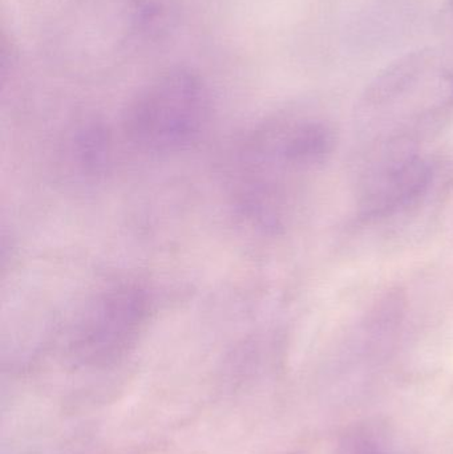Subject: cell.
<instances>
[{
  "mask_svg": "<svg viewBox=\"0 0 453 454\" xmlns=\"http://www.w3.org/2000/svg\"><path fill=\"white\" fill-rule=\"evenodd\" d=\"M453 109V60L446 53H409L380 72L367 87L361 116L367 124L414 129L433 124Z\"/></svg>",
  "mask_w": 453,
  "mask_h": 454,
  "instance_id": "obj_1",
  "label": "cell"
},
{
  "mask_svg": "<svg viewBox=\"0 0 453 454\" xmlns=\"http://www.w3.org/2000/svg\"><path fill=\"white\" fill-rule=\"evenodd\" d=\"M210 106L209 90L199 74L170 69L149 82L130 103L125 130L144 151H183L204 132Z\"/></svg>",
  "mask_w": 453,
  "mask_h": 454,
  "instance_id": "obj_2",
  "label": "cell"
},
{
  "mask_svg": "<svg viewBox=\"0 0 453 454\" xmlns=\"http://www.w3.org/2000/svg\"><path fill=\"white\" fill-rule=\"evenodd\" d=\"M148 294L119 285L93 301L74 336L77 356L88 363L113 362L137 340L149 317Z\"/></svg>",
  "mask_w": 453,
  "mask_h": 454,
  "instance_id": "obj_3",
  "label": "cell"
},
{
  "mask_svg": "<svg viewBox=\"0 0 453 454\" xmlns=\"http://www.w3.org/2000/svg\"><path fill=\"white\" fill-rule=\"evenodd\" d=\"M433 177L430 161L410 145L393 144L366 173L361 217L380 220L409 209L428 193Z\"/></svg>",
  "mask_w": 453,
  "mask_h": 454,
  "instance_id": "obj_4",
  "label": "cell"
},
{
  "mask_svg": "<svg viewBox=\"0 0 453 454\" xmlns=\"http://www.w3.org/2000/svg\"><path fill=\"white\" fill-rule=\"evenodd\" d=\"M346 454H387L380 442L372 434H359L346 444Z\"/></svg>",
  "mask_w": 453,
  "mask_h": 454,
  "instance_id": "obj_5",
  "label": "cell"
},
{
  "mask_svg": "<svg viewBox=\"0 0 453 454\" xmlns=\"http://www.w3.org/2000/svg\"><path fill=\"white\" fill-rule=\"evenodd\" d=\"M441 24L447 31L453 34V0H447L441 10Z\"/></svg>",
  "mask_w": 453,
  "mask_h": 454,
  "instance_id": "obj_6",
  "label": "cell"
}]
</instances>
